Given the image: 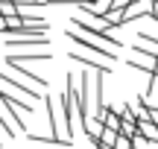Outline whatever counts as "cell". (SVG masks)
Returning <instances> with one entry per match:
<instances>
[{
  "label": "cell",
  "mask_w": 158,
  "mask_h": 149,
  "mask_svg": "<svg viewBox=\"0 0 158 149\" xmlns=\"http://www.w3.org/2000/svg\"><path fill=\"white\" fill-rule=\"evenodd\" d=\"M149 18H152V21H158V3L152 6V12H149Z\"/></svg>",
  "instance_id": "cell-11"
},
{
  "label": "cell",
  "mask_w": 158,
  "mask_h": 149,
  "mask_svg": "<svg viewBox=\"0 0 158 149\" xmlns=\"http://www.w3.org/2000/svg\"><path fill=\"white\" fill-rule=\"evenodd\" d=\"M0 79H3V85H12L18 91V97H27V99H41V88H35V85H23L21 82V73H15V70H3L0 73Z\"/></svg>",
  "instance_id": "cell-1"
},
{
  "label": "cell",
  "mask_w": 158,
  "mask_h": 149,
  "mask_svg": "<svg viewBox=\"0 0 158 149\" xmlns=\"http://www.w3.org/2000/svg\"><path fill=\"white\" fill-rule=\"evenodd\" d=\"M126 105L132 108V114H135L138 120H149V117H152V108H149V103H143L141 97H138V99H129Z\"/></svg>",
  "instance_id": "cell-6"
},
{
  "label": "cell",
  "mask_w": 158,
  "mask_h": 149,
  "mask_svg": "<svg viewBox=\"0 0 158 149\" xmlns=\"http://www.w3.org/2000/svg\"><path fill=\"white\" fill-rule=\"evenodd\" d=\"M6 64H9L12 70H18V73L23 76V79H29V82H32L35 88H47V79H44V76H38L35 70H29L27 64H21V62H9V58H6Z\"/></svg>",
  "instance_id": "cell-5"
},
{
  "label": "cell",
  "mask_w": 158,
  "mask_h": 149,
  "mask_svg": "<svg viewBox=\"0 0 158 149\" xmlns=\"http://www.w3.org/2000/svg\"><path fill=\"white\" fill-rule=\"evenodd\" d=\"M138 132H141V138H147L149 143H158V123H152V120H138Z\"/></svg>",
  "instance_id": "cell-8"
},
{
  "label": "cell",
  "mask_w": 158,
  "mask_h": 149,
  "mask_svg": "<svg viewBox=\"0 0 158 149\" xmlns=\"http://www.w3.org/2000/svg\"><path fill=\"white\" fill-rule=\"evenodd\" d=\"M0 15H3V21L6 18H15L18 15V3L15 0H0Z\"/></svg>",
  "instance_id": "cell-9"
},
{
  "label": "cell",
  "mask_w": 158,
  "mask_h": 149,
  "mask_svg": "<svg viewBox=\"0 0 158 149\" xmlns=\"http://www.w3.org/2000/svg\"><path fill=\"white\" fill-rule=\"evenodd\" d=\"M149 3H152V6H155V3H158V0H149Z\"/></svg>",
  "instance_id": "cell-13"
},
{
  "label": "cell",
  "mask_w": 158,
  "mask_h": 149,
  "mask_svg": "<svg viewBox=\"0 0 158 149\" xmlns=\"http://www.w3.org/2000/svg\"><path fill=\"white\" fill-rule=\"evenodd\" d=\"M82 129H85V135H88L91 143H97V140H100V135H102V120H97V117H88V120L82 123Z\"/></svg>",
  "instance_id": "cell-7"
},
{
  "label": "cell",
  "mask_w": 158,
  "mask_h": 149,
  "mask_svg": "<svg viewBox=\"0 0 158 149\" xmlns=\"http://www.w3.org/2000/svg\"><path fill=\"white\" fill-rule=\"evenodd\" d=\"M3 29H6V21H3V15H0V32H3Z\"/></svg>",
  "instance_id": "cell-12"
},
{
  "label": "cell",
  "mask_w": 158,
  "mask_h": 149,
  "mask_svg": "<svg viewBox=\"0 0 158 149\" xmlns=\"http://www.w3.org/2000/svg\"><path fill=\"white\" fill-rule=\"evenodd\" d=\"M0 123H3V126L9 129L15 138L23 132V120H21V114H18V111L12 108L9 103H3V99H0Z\"/></svg>",
  "instance_id": "cell-2"
},
{
  "label": "cell",
  "mask_w": 158,
  "mask_h": 149,
  "mask_svg": "<svg viewBox=\"0 0 158 149\" xmlns=\"http://www.w3.org/2000/svg\"><path fill=\"white\" fill-rule=\"evenodd\" d=\"M70 58H76V62H82V64H88V67H94V70H111V62H108L106 56H100V53H82V50H70L68 53Z\"/></svg>",
  "instance_id": "cell-3"
},
{
  "label": "cell",
  "mask_w": 158,
  "mask_h": 149,
  "mask_svg": "<svg viewBox=\"0 0 158 149\" xmlns=\"http://www.w3.org/2000/svg\"><path fill=\"white\" fill-rule=\"evenodd\" d=\"M126 64H129V67H141L143 73H152L155 70V56H149V53H143V50H132V56L126 58Z\"/></svg>",
  "instance_id": "cell-4"
},
{
  "label": "cell",
  "mask_w": 158,
  "mask_h": 149,
  "mask_svg": "<svg viewBox=\"0 0 158 149\" xmlns=\"http://www.w3.org/2000/svg\"><path fill=\"white\" fill-rule=\"evenodd\" d=\"M111 149H135V140L132 138H123V135H120L117 140H114V146Z\"/></svg>",
  "instance_id": "cell-10"
}]
</instances>
